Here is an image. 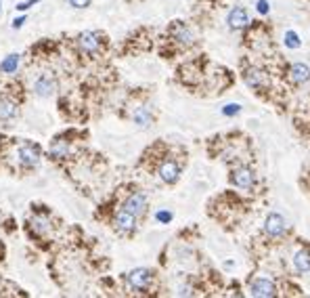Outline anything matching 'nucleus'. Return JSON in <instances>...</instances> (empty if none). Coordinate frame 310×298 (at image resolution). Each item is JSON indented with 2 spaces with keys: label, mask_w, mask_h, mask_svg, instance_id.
Returning a JSON list of instances; mask_svg holds the SVG:
<instances>
[{
  "label": "nucleus",
  "mask_w": 310,
  "mask_h": 298,
  "mask_svg": "<svg viewBox=\"0 0 310 298\" xmlns=\"http://www.w3.org/2000/svg\"><path fill=\"white\" fill-rule=\"evenodd\" d=\"M264 229H266V233L270 237H279V235H283V231H285V221L281 214L277 212H270L268 214V219L264 223Z\"/></svg>",
  "instance_id": "nucleus-1"
},
{
  "label": "nucleus",
  "mask_w": 310,
  "mask_h": 298,
  "mask_svg": "<svg viewBox=\"0 0 310 298\" xmlns=\"http://www.w3.org/2000/svg\"><path fill=\"white\" fill-rule=\"evenodd\" d=\"M174 34H176V38L181 40V42H185V44H191V42H193V34L186 30L185 25H178L176 30H174Z\"/></svg>",
  "instance_id": "nucleus-20"
},
{
  "label": "nucleus",
  "mask_w": 310,
  "mask_h": 298,
  "mask_svg": "<svg viewBox=\"0 0 310 298\" xmlns=\"http://www.w3.org/2000/svg\"><path fill=\"white\" fill-rule=\"evenodd\" d=\"M249 294L251 296H262V298H270L277 294V288L272 282H268V279H256V282L251 284L249 288Z\"/></svg>",
  "instance_id": "nucleus-2"
},
{
  "label": "nucleus",
  "mask_w": 310,
  "mask_h": 298,
  "mask_svg": "<svg viewBox=\"0 0 310 298\" xmlns=\"http://www.w3.org/2000/svg\"><path fill=\"white\" fill-rule=\"evenodd\" d=\"M19 63H21L19 55L11 53V55H6V57L0 61V72H2V74H13V72H17V68H19Z\"/></svg>",
  "instance_id": "nucleus-13"
},
{
  "label": "nucleus",
  "mask_w": 310,
  "mask_h": 298,
  "mask_svg": "<svg viewBox=\"0 0 310 298\" xmlns=\"http://www.w3.org/2000/svg\"><path fill=\"white\" fill-rule=\"evenodd\" d=\"M124 208H126L128 212H132L134 217H140V214H145V210H147V198H145V193H132V195H130V198L126 200Z\"/></svg>",
  "instance_id": "nucleus-4"
},
{
  "label": "nucleus",
  "mask_w": 310,
  "mask_h": 298,
  "mask_svg": "<svg viewBox=\"0 0 310 298\" xmlns=\"http://www.w3.org/2000/svg\"><path fill=\"white\" fill-rule=\"evenodd\" d=\"M32 229L36 231V233H46V231L51 229L49 219H46V217H34L32 219Z\"/></svg>",
  "instance_id": "nucleus-19"
},
{
  "label": "nucleus",
  "mask_w": 310,
  "mask_h": 298,
  "mask_svg": "<svg viewBox=\"0 0 310 298\" xmlns=\"http://www.w3.org/2000/svg\"><path fill=\"white\" fill-rule=\"evenodd\" d=\"M19 162L23 164V166H36L40 162V153H38V149L36 147H32V145H25V147H21L19 149Z\"/></svg>",
  "instance_id": "nucleus-9"
},
{
  "label": "nucleus",
  "mask_w": 310,
  "mask_h": 298,
  "mask_svg": "<svg viewBox=\"0 0 310 298\" xmlns=\"http://www.w3.org/2000/svg\"><path fill=\"white\" fill-rule=\"evenodd\" d=\"M256 8H258V13H262V15H266V13L270 11L266 0H258V2H256Z\"/></svg>",
  "instance_id": "nucleus-25"
},
{
  "label": "nucleus",
  "mask_w": 310,
  "mask_h": 298,
  "mask_svg": "<svg viewBox=\"0 0 310 298\" xmlns=\"http://www.w3.org/2000/svg\"><path fill=\"white\" fill-rule=\"evenodd\" d=\"M128 284L134 288V290H147V286L151 284V273L147 269H134L132 273L128 275Z\"/></svg>",
  "instance_id": "nucleus-3"
},
{
  "label": "nucleus",
  "mask_w": 310,
  "mask_h": 298,
  "mask_svg": "<svg viewBox=\"0 0 310 298\" xmlns=\"http://www.w3.org/2000/svg\"><path fill=\"white\" fill-rule=\"evenodd\" d=\"M246 82H248V84L249 86H253V88H258L260 84H262V82H264V78H262V72H258V70H248L246 72Z\"/></svg>",
  "instance_id": "nucleus-17"
},
{
  "label": "nucleus",
  "mask_w": 310,
  "mask_h": 298,
  "mask_svg": "<svg viewBox=\"0 0 310 298\" xmlns=\"http://www.w3.org/2000/svg\"><path fill=\"white\" fill-rule=\"evenodd\" d=\"M69 4L76 6V8H86L90 4V0H69Z\"/></svg>",
  "instance_id": "nucleus-27"
},
{
  "label": "nucleus",
  "mask_w": 310,
  "mask_h": 298,
  "mask_svg": "<svg viewBox=\"0 0 310 298\" xmlns=\"http://www.w3.org/2000/svg\"><path fill=\"white\" fill-rule=\"evenodd\" d=\"M38 2H40V0H25V2H19L15 8H17L19 13H23V11H27V8H32L34 4H38Z\"/></svg>",
  "instance_id": "nucleus-24"
},
{
  "label": "nucleus",
  "mask_w": 310,
  "mask_h": 298,
  "mask_svg": "<svg viewBox=\"0 0 310 298\" xmlns=\"http://www.w3.org/2000/svg\"><path fill=\"white\" fill-rule=\"evenodd\" d=\"M134 225H136V217H134L132 212H128L126 208L120 210V212L116 214V227H118L120 231H132Z\"/></svg>",
  "instance_id": "nucleus-8"
},
{
  "label": "nucleus",
  "mask_w": 310,
  "mask_h": 298,
  "mask_svg": "<svg viewBox=\"0 0 310 298\" xmlns=\"http://www.w3.org/2000/svg\"><path fill=\"white\" fill-rule=\"evenodd\" d=\"M0 6H2V0H0Z\"/></svg>",
  "instance_id": "nucleus-28"
},
{
  "label": "nucleus",
  "mask_w": 310,
  "mask_h": 298,
  "mask_svg": "<svg viewBox=\"0 0 310 298\" xmlns=\"http://www.w3.org/2000/svg\"><path fill=\"white\" fill-rule=\"evenodd\" d=\"M294 265H296V269L298 271H308L310 269V254L306 252V250H298L296 252V256H294Z\"/></svg>",
  "instance_id": "nucleus-15"
},
{
  "label": "nucleus",
  "mask_w": 310,
  "mask_h": 298,
  "mask_svg": "<svg viewBox=\"0 0 310 298\" xmlns=\"http://www.w3.org/2000/svg\"><path fill=\"white\" fill-rule=\"evenodd\" d=\"M233 183L241 189H251L253 187V174L248 168H239L233 172Z\"/></svg>",
  "instance_id": "nucleus-10"
},
{
  "label": "nucleus",
  "mask_w": 310,
  "mask_h": 298,
  "mask_svg": "<svg viewBox=\"0 0 310 298\" xmlns=\"http://www.w3.org/2000/svg\"><path fill=\"white\" fill-rule=\"evenodd\" d=\"M67 153H69V147H67V143H65V141H55L51 145V155L57 157V160H59V157H65Z\"/></svg>",
  "instance_id": "nucleus-18"
},
{
  "label": "nucleus",
  "mask_w": 310,
  "mask_h": 298,
  "mask_svg": "<svg viewBox=\"0 0 310 298\" xmlns=\"http://www.w3.org/2000/svg\"><path fill=\"white\" fill-rule=\"evenodd\" d=\"M15 116H17V105L13 101H6V99L0 101V120L6 122V120H13Z\"/></svg>",
  "instance_id": "nucleus-14"
},
{
  "label": "nucleus",
  "mask_w": 310,
  "mask_h": 298,
  "mask_svg": "<svg viewBox=\"0 0 310 298\" xmlns=\"http://www.w3.org/2000/svg\"><path fill=\"white\" fill-rule=\"evenodd\" d=\"M25 19H27V17L25 15H21V17H15V19H13V30H19V27H23V23H25Z\"/></svg>",
  "instance_id": "nucleus-26"
},
{
  "label": "nucleus",
  "mask_w": 310,
  "mask_h": 298,
  "mask_svg": "<svg viewBox=\"0 0 310 298\" xmlns=\"http://www.w3.org/2000/svg\"><path fill=\"white\" fill-rule=\"evenodd\" d=\"M239 111H241V105L239 103H229V105L222 107V114L224 116H237Z\"/></svg>",
  "instance_id": "nucleus-22"
},
{
  "label": "nucleus",
  "mask_w": 310,
  "mask_h": 298,
  "mask_svg": "<svg viewBox=\"0 0 310 298\" xmlns=\"http://www.w3.org/2000/svg\"><path fill=\"white\" fill-rule=\"evenodd\" d=\"M249 23V17H248V11L241 6H235L233 11L229 13V25L233 27V30H243Z\"/></svg>",
  "instance_id": "nucleus-6"
},
{
  "label": "nucleus",
  "mask_w": 310,
  "mask_h": 298,
  "mask_svg": "<svg viewBox=\"0 0 310 298\" xmlns=\"http://www.w3.org/2000/svg\"><path fill=\"white\" fill-rule=\"evenodd\" d=\"M178 166L174 164V162H164L162 166H159V176H162V181H166V183H176L178 181Z\"/></svg>",
  "instance_id": "nucleus-11"
},
{
  "label": "nucleus",
  "mask_w": 310,
  "mask_h": 298,
  "mask_svg": "<svg viewBox=\"0 0 310 298\" xmlns=\"http://www.w3.org/2000/svg\"><path fill=\"white\" fill-rule=\"evenodd\" d=\"M285 44L289 46V49H300V44H302V42H300V36L296 34V32H287L285 34Z\"/></svg>",
  "instance_id": "nucleus-21"
},
{
  "label": "nucleus",
  "mask_w": 310,
  "mask_h": 298,
  "mask_svg": "<svg viewBox=\"0 0 310 298\" xmlns=\"http://www.w3.org/2000/svg\"><path fill=\"white\" fill-rule=\"evenodd\" d=\"M78 44L84 53H97L101 42H99V36L95 32H84V34H80Z\"/></svg>",
  "instance_id": "nucleus-7"
},
{
  "label": "nucleus",
  "mask_w": 310,
  "mask_h": 298,
  "mask_svg": "<svg viewBox=\"0 0 310 298\" xmlns=\"http://www.w3.org/2000/svg\"><path fill=\"white\" fill-rule=\"evenodd\" d=\"M134 122L140 126V128H147L149 124H151V114H149L147 107H138L134 111Z\"/></svg>",
  "instance_id": "nucleus-16"
},
{
  "label": "nucleus",
  "mask_w": 310,
  "mask_h": 298,
  "mask_svg": "<svg viewBox=\"0 0 310 298\" xmlns=\"http://www.w3.org/2000/svg\"><path fill=\"white\" fill-rule=\"evenodd\" d=\"M55 90H57V82H55L51 76H40L34 84V92L38 97H51Z\"/></svg>",
  "instance_id": "nucleus-5"
},
{
  "label": "nucleus",
  "mask_w": 310,
  "mask_h": 298,
  "mask_svg": "<svg viewBox=\"0 0 310 298\" xmlns=\"http://www.w3.org/2000/svg\"><path fill=\"white\" fill-rule=\"evenodd\" d=\"M308 80H310V70L304 63H296L294 68H291V82H296V84H304V82H308Z\"/></svg>",
  "instance_id": "nucleus-12"
},
{
  "label": "nucleus",
  "mask_w": 310,
  "mask_h": 298,
  "mask_svg": "<svg viewBox=\"0 0 310 298\" xmlns=\"http://www.w3.org/2000/svg\"><path fill=\"white\" fill-rule=\"evenodd\" d=\"M155 219H157L159 223H164V225H166V223H170L174 217H172V212H168V210H159V212L155 214Z\"/></svg>",
  "instance_id": "nucleus-23"
}]
</instances>
